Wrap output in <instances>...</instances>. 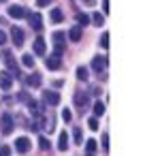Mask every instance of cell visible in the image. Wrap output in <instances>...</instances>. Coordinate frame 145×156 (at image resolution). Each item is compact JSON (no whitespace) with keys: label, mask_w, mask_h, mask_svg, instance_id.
Here are the masks:
<instances>
[{"label":"cell","mask_w":145,"mask_h":156,"mask_svg":"<svg viewBox=\"0 0 145 156\" xmlns=\"http://www.w3.org/2000/svg\"><path fill=\"white\" fill-rule=\"evenodd\" d=\"M28 109H30V113H32L34 118H39V115L43 113V105L36 103V101H28Z\"/></svg>","instance_id":"16"},{"label":"cell","mask_w":145,"mask_h":156,"mask_svg":"<svg viewBox=\"0 0 145 156\" xmlns=\"http://www.w3.org/2000/svg\"><path fill=\"white\" fill-rule=\"evenodd\" d=\"M0 156H11V147L9 145H0Z\"/></svg>","instance_id":"28"},{"label":"cell","mask_w":145,"mask_h":156,"mask_svg":"<svg viewBox=\"0 0 145 156\" xmlns=\"http://www.w3.org/2000/svg\"><path fill=\"white\" fill-rule=\"evenodd\" d=\"M92 22H94L96 26H102V24H105V15H100V13H94V15H92Z\"/></svg>","instance_id":"25"},{"label":"cell","mask_w":145,"mask_h":156,"mask_svg":"<svg viewBox=\"0 0 145 156\" xmlns=\"http://www.w3.org/2000/svg\"><path fill=\"white\" fill-rule=\"evenodd\" d=\"M13 128H15L13 115L11 113H2V115H0V130H2V135H11Z\"/></svg>","instance_id":"1"},{"label":"cell","mask_w":145,"mask_h":156,"mask_svg":"<svg viewBox=\"0 0 145 156\" xmlns=\"http://www.w3.org/2000/svg\"><path fill=\"white\" fill-rule=\"evenodd\" d=\"M5 43H7V34L0 30V45H5Z\"/></svg>","instance_id":"33"},{"label":"cell","mask_w":145,"mask_h":156,"mask_svg":"<svg viewBox=\"0 0 145 156\" xmlns=\"http://www.w3.org/2000/svg\"><path fill=\"white\" fill-rule=\"evenodd\" d=\"M92 69H94L96 73H102V71L107 69V58H105V56H96V58L92 60Z\"/></svg>","instance_id":"10"},{"label":"cell","mask_w":145,"mask_h":156,"mask_svg":"<svg viewBox=\"0 0 145 156\" xmlns=\"http://www.w3.org/2000/svg\"><path fill=\"white\" fill-rule=\"evenodd\" d=\"M88 126H90V130H98V120L96 118H90L88 120Z\"/></svg>","instance_id":"27"},{"label":"cell","mask_w":145,"mask_h":156,"mask_svg":"<svg viewBox=\"0 0 145 156\" xmlns=\"http://www.w3.org/2000/svg\"><path fill=\"white\" fill-rule=\"evenodd\" d=\"M66 147H68V135L66 133H60V137H58V150L60 152H66Z\"/></svg>","instance_id":"17"},{"label":"cell","mask_w":145,"mask_h":156,"mask_svg":"<svg viewBox=\"0 0 145 156\" xmlns=\"http://www.w3.org/2000/svg\"><path fill=\"white\" fill-rule=\"evenodd\" d=\"M100 47H102V49L109 47V32H102V37H100Z\"/></svg>","instance_id":"26"},{"label":"cell","mask_w":145,"mask_h":156,"mask_svg":"<svg viewBox=\"0 0 145 156\" xmlns=\"http://www.w3.org/2000/svg\"><path fill=\"white\" fill-rule=\"evenodd\" d=\"M11 39H13L15 47H22V45H24V32H22L19 28H15V26H13V30H11Z\"/></svg>","instance_id":"12"},{"label":"cell","mask_w":145,"mask_h":156,"mask_svg":"<svg viewBox=\"0 0 145 156\" xmlns=\"http://www.w3.org/2000/svg\"><path fill=\"white\" fill-rule=\"evenodd\" d=\"M66 34L64 32H54V54H58V56H62L64 51H66Z\"/></svg>","instance_id":"2"},{"label":"cell","mask_w":145,"mask_h":156,"mask_svg":"<svg viewBox=\"0 0 145 156\" xmlns=\"http://www.w3.org/2000/svg\"><path fill=\"white\" fill-rule=\"evenodd\" d=\"M22 64H24V66H34L32 54H24V56H22Z\"/></svg>","instance_id":"22"},{"label":"cell","mask_w":145,"mask_h":156,"mask_svg":"<svg viewBox=\"0 0 145 156\" xmlns=\"http://www.w3.org/2000/svg\"><path fill=\"white\" fill-rule=\"evenodd\" d=\"M51 0H36V7H49Z\"/></svg>","instance_id":"32"},{"label":"cell","mask_w":145,"mask_h":156,"mask_svg":"<svg viewBox=\"0 0 145 156\" xmlns=\"http://www.w3.org/2000/svg\"><path fill=\"white\" fill-rule=\"evenodd\" d=\"M73 139H75V143H77V145H81V143H83V133H81V128H75Z\"/></svg>","instance_id":"24"},{"label":"cell","mask_w":145,"mask_h":156,"mask_svg":"<svg viewBox=\"0 0 145 156\" xmlns=\"http://www.w3.org/2000/svg\"><path fill=\"white\" fill-rule=\"evenodd\" d=\"M26 83H28V86H32V88H39V86L43 83L41 73H32V75H28V77H26Z\"/></svg>","instance_id":"15"},{"label":"cell","mask_w":145,"mask_h":156,"mask_svg":"<svg viewBox=\"0 0 145 156\" xmlns=\"http://www.w3.org/2000/svg\"><path fill=\"white\" fill-rule=\"evenodd\" d=\"M102 113H105V103L96 101V103H94V115L98 118V115H102Z\"/></svg>","instance_id":"20"},{"label":"cell","mask_w":145,"mask_h":156,"mask_svg":"<svg viewBox=\"0 0 145 156\" xmlns=\"http://www.w3.org/2000/svg\"><path fill=\"white\" fill-rule=\"evenodd\" d=\"M85 156H94V154H85Z\"/></svg>","instance_id":"36"},{"label":"cell","mask_w":145,"mask_h":156,"mask_svg":"<svg viewBox=\"0 0 145 156\" xmlns=\"http://www.w3.org/2000/svg\"><path fill=\"white\" fill-rule=\"evenodd\" d=\"M102 9H105V13H109V0H105V2H102Z\"/></svg>","instance_id":"34"},{"label":"cell","mask_w":145,"mask_h":156,"mask_svg":"<svg viewBox=\"0 0 145 156\" xmlns=\"http://www.w3.org/2000/svg\"><path fill=\"white\" fill-rule=\"evenodd\" d=\"M45 64H47V69H49V71H58V69L62 66V60H60V56H58V54H51V56L45 60Z\"/></svg>","instance_id":"8"},{"label":"cell","mask_w":145,"mask_h":156,"mask_svg":"<svg viewBox=\"0 0 145 156\" xmlns=\"http://www.w3.org/2000/svg\"><path fill=\"white\" fill-rule=\"evenodd\" d=\"M77 24L83 28V26H88V24H90V17H88L85 13H79V15H77Z\"/></svg>","instance_id":"21"},{"label":"cell","mask_w":145,"mask_h":156,"mask_svg":"<svg viewBox=\"0 0 145 156\" xmlns=\"http://www.w3.org/2000/svg\"><path fill=\"white\" fill-rule=\"evenodd\" d=\"M30 147H32V145H30V139H26V137H19V139H15V152H19V154H26Z\"/></svg>","instance_id":"7"},{"label":"cell","mask_w":145,"mask_h":156,"mask_svg":"<svg viewBox=\"0 0 145 156\" xmlns=\"http://www.w3.org/2000/svg\"><path fill=\"white\" fill-rule=\"evenodd\" d=\"M73 101H75V105H77V107H81V109H85V107H88V103H90V96H88L85 92H75V96H73Z\"/></svg>","instance_id":"9"},{"label":"cell","mask_w":145,"mask_h":156,"mask_svg":"<svg viewBox=\"0 0 145 156\" xmlns=\"http://www.w3.org/2000/svg\"><path fill=\"white\" fill-rule=\"evenodd\" d=\"M83 2H85L88 7H94V5H96V0H83Z\"/></svg>","instance_id":"35"},{"label":"cell","mask_w":145,"mask_h":156,"mask_svg":"<svg viewBox=\"0 0 145 156\" xmlns=\"http://www.w3.org/2000/svg\"><path fill=\"white\" fill-rule=\"evenodd\" d=\"M26 15H28V11H26L24 7H19V5L9 7V17H13V20H22V17H26Z\"/></svg>","instance_id":"6"},{"label":"cell","mask_w":145,"mask_h":156,"mask_svg":"<svg viewBox=\"0 0 145 156\" xmlns=\"http://www.w3.org/2000/svg\"><path fill=\"white\" fill-rule=\"evenodd\" d=\"M2 58H5V64L9 66V71L13 73V77H19V66H17V62L13 60V54H11L9 49H5V51H2Z\"/></svg>","instance_id":"3"},{"label":"cell","mask_w":145,"mask_h":156,"mask_svg":"<svg viewBox=\"0 0 145 156\" xmlns=\"http://www.w3.org/2000/svg\"><path fill=\"white\" fill-rule=\"evenodd\" d=\"M39 145H41V150H49V141H47L45 137H41V139H39Z\"/></svg>","instance_id":"30"},{"label":"cell","mask_w":145,"mask_h":156,"mask_svg":"<svg viewBox=\"0 0 145 156\" xmlns=\"http://www.w3.org/2000/svg\"><path fill=\"white\" fill-rule=\"evenodd\" d=\"M26 17H28L30 26H32V28H34L36 32H41V30H43V17H41L39 13H28Z\"/></svg>","instance_id":"5"},{"label":"cell","mask_w":145,"mask_h":156,"mask_svg":"<svg viewBox=\"0 0 145 156\" xmlns=\"http://www.w3.org/2000/svg\"><path fill=\"white\" fill-rule=\"evenodd\" d=\"M77 79L88 81V69H85V66H79V69H77Z\"/></svg>","instance_id":"23"},{"label":"cell","mask_w":145,"mask_h":156,"mask_svg":"<svg viewBox=\"0 0 145 156\" xmlns=\"http://www.w3.org/2000/svg\"><path fill=\"white\" fill-rule=\"evenodd\" d=\"M81 37H83V30H81V26H73V28L68 30V39H71L73 43H79V41H81Z\"/></svg>","instance_id":"11"},{"label":"cell","mask_w":145,"mask_h":156,"mask_svg":"<svg viewBox=\"0 0 145 156\" xmlns=\"http://www.w3.org/2000/svg\"><path fill=\"white\" fill-rule=\"evenodd\" d=\"M102 150H105V152L109 150V135H107V133L102 135Z\"/></svg>","instance_id":"31"},{"label":"cell","mask_w":145,"mask_h":156,"mask_svg":"<svg viewBox=\"0 0 145 156\" xmlns=\"http://www.w3.org/2000/svg\"><path fill=\"white\" fill-rule=\"evenodd\" d=\"M11 86H13V77L7 71L0 73V88H2V90H11Z\"/></svg>","instance_id":"14"},{"label":"cell","mask_w":145,"mask_h":156,"mask_svg":"<svg viewBox=\"0 0 145 156\" xmlns=\"http://www.w3.org/2000/svg\"><path fill=\"white\" fill-rule=\"evenodd\" d=\"M0 2H5V0H0Z\"/></svg>","instance_id":"37"},{"label":"cell","mask_w":145,"mask_h":156,"mask_svg":"<svg viewBox=\"0 0 145 156\" xmlns=\"http://www.w3.org/2000/svg\"><path fill=\"white\" fill-rule=\"evenodd\" d=\"M51 20H54L56 24H60V22L64 20V13H62L60 9H51Z\"/></svg>","instance_id":"18"},{"label":"cell","mask_w":145,"mask_h":156,"mask_svg":"<svg viewBox=\"0 0 145 156\" xmlns=\"http://www.w3.org/2000/svg\"><path fill=\"white\" fill-rule=\"evenodd\" d=\"M62 120H64V122H71V120H73V113H71L68 109H64V111H62Z\"/></svg>","instance_id":"29"},{"label":"cell","mask_w":145,"mask_h":156,"mask_svg":"<svg viewBox=\"0 0 145 156\" xmlns=\"http://www.w3.org/2000/svg\"><path fill=\"white\" fill-rule=\"evenodd\" d=\"M85 150H88V154H94V152L98 150V143H96L94 139H88V141H85Z\"/></svg>","instance_id":"19"},{"label":"cell","mask_w":145,"mask_h":156,"mask_svg":"<svg viewBox=\"0 0 145 156\" xmlns=\"http://www.w3.org/2000/svg\"><path fill=\"white\" fill-rule=\"evenodd\" d=\"M43 101H45V105H49V107H56V105H60L62 96H60L58 92H51V90H47V92L43 94Z\"/></svg>","instance_id":"4"},{"label":"cell","mask_w":145,"mask_h":156,"mask_svg":"<svg viewBox=\"0 0 145 156\" xmlns=\"http://www.w3.org/2000/svg\"><path fill=\"white\" fill-rule=\"evenodd\" d=\"M45 49H47L45 39H43V37H36V39H34V54H36V56H45Z\"/></svg>","instance_id":"13"}]
</instances>
